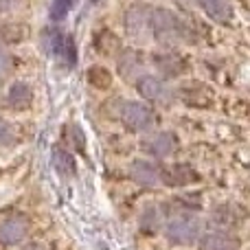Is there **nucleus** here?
<instances>
[{
	"instance_id": "obj_18",
	"label": "nucleus",
	"mask_w": 250,
	"mask_h": 250,
	"mask_svg": "<svg viewBox=\"0 0 250 250\" xmlns=\"http://www.w3.org/2000/svg\"><path fill=\"white\" fill-rule=\"evenodd\" d=\"M68 129L70 134H73V145H75V149L77 151H86V138H83V132H82V127H79V125H68Z\"/></svg>"
},
{
	"instance_id": "obj_4",
	"label": "nucleus",
	"mask_w": 250,
	"mask_h": 250,
	"mask_svg": "<svg viewBox=\"0 0 250 250\" xmlns=\"http://www.w3.org/2000/svg\"><path fill=\"white\" fill-rule=\"evenodd\" d=\"M119 119H121V123L129 132H136V134L149 132L156 125L154 110L147 104H143V101H125L121 110H119Z\"/></svg>"
},
{
	"instance_id": "obj_5",
	"label": "nucleus",
	"mask_w": 250,
	"mask_h": 250,
	"mask_svg": "<svg viewBox=\"0 0 250 250\" xmlns=\"http://www.w3.org/2000/svg\"><path fill=\"white\" fill-rule=\"evenodd\" d=\"M29 233V220L22 213L11 211L0 217V246H20Z\"/></svg>"
},
{
	"instance_id": "obj_13",
	"label": "nucleus",
	"mask_w": 250,
	"mask_h": 250,
	"mask_svg": "<svg viewBox=\"0 0 250 250\" xmlns=\"http://www.w3.org/2000/svg\"><path fill=\"white\" fill-rule=\"evenodd\" d=\"M200 9L217 24H229L233 18V7L229 0H198Z\"/></svg>"
},
{
	"instance_id": "obj_2",
	"label": "nucleus",
	"mask_w": 250,
	"mask_h": 250,
	"mask_svg": "<svg viewBox=\"0 0 250 250\" xmlns=\"http://www.w3.org/2000/svg\"><path fill=\"white\" fill-rule=\"evenodd\" d=\"M149 33L163 44L178 42L187 38V26L173 11L156 7L149 9Z\"/></svg>"
},
{
	"instance_id": "obj_6",
	"label": "nucleus",
	"mask_w": 250,
	"mask_h": 250,
	"mask_svg": "<svg viewBox=\"0 0 250 250\" xmlns=\"http://www.w3.org/2000/svg\"><path fill=\"white\" fill-rule=\"evenodd\" d=\"M160 182L171 189H185L200 182V173L187 163H171L160 167Z\"/></svg>"
},
{
	"instance_id": "obj_15",
	"label": "nucleus",
	"mask_w": 250,
	"mask_h": 250,
	"mask_svg": "<svg viewBox=\"0 0 250 250\" xmlns=\"http://www.w3.org/2000/svg\"><path fill=\"white\" fill-rule=\"evenodd\" d=\"M73 7H75V0H53L51 7H48V18L53 22H62L73 11Z\"/></svg>"
},
{
	"instance_id": "obj_14",
	"label": "nucleus",
	"mask_w": 250,
	"mask_h": 250,
	"mask_svg": "<svg viewBox=\"0 0 250 250\" xmlns=\"http://www.w3.org/2000/svg\"><path fill=\"white\" fill-rule=\"evenodd\" d=\"M53 167H55V171L60 173L62 178H75V173H77L75 156L62 145L53 147Z\"/></svg>"
},
{
	"instance_id": "obj_20",
	"label": "nucleus",
	"mask_w": 250,
	"mask_h": 250,
	"mask_svg": "<svg viewBox=\"0 0 250 250\" xmlns=\"http://www.w3.org/2000/svg\"><path fill=\"white\" fill-rule=\"evenodd\" d=\"M26 250H44L42 246H40V244H31V246L29 248H26Z\"/></svg>"
},
{
	"instance_id": "obj_11",
	"label": "nucleus",
	"mask_w": 250,
	"mask_h": 250,
	"mask_svg": "<svg viewBox=\"0 0 250 250\" xmlns=\"http://www.w3.org/2000/svg\"><path fill=\"white\" fill-rule=\"evenodd\" d=\"M129 178H132L136 185L141 187H156L160 185V167L156 163H151V160H132V165H129Z\"/></svg>"
},
{
	"instance_id": "obj_10",
	"label": "nucleus",
	"mask_w": 250,
	"mask_h": 250,
	"mask_svg": "<svg viewBox=\"0 0 250 250\" xmlns=\"http://www.w3.org/2000/svg\"><path fill=\"white\" fill-rule=\"evenodd\" d=\"M200 250H235L239 246V239L226 229H213L200 235Z\"/></svg>"
},
{
	"instance_id": "obj_8",
	"label": "nucleus",
	"mask_w": 250,
	"mask_h": 250,
	"mask_svg": "<svg viewBox=\"0 0 250 250\" xmlns=\"http://www.w3.org/2000/svg\"><path fill=\"white\" fill-rule=\"evenodd\" d=\"M136 92L145 101H151V104H156V101H167L169 95H171L167 83H165V79L156 77V75H141V77H136Z\"/></svg>"
},
{
	"instance_id": "obj_3",
	"label": "nucleus",
	"mask_w": 250,
	"mask_h": 250,
	"mask_svg": "<svg viewBox=\"0 0 250 250\" xmlns=\"http://www.w3.org/2000/svg\"><path fill=\"white\" fill-rule=\"evenodd\" d=\"M202 235V222L191 213H178L165 224V237L176 246H191Z\"/></svg>"
},
{
	"instance_id": "obj_16",
	"label": "nucleus",
	"mask_w": 250,
	"mask_h": 250,
	"mask_svg": "<svg viewBox=\"0 0 250 250\" xmlns=\"http://www.w3.org/2000/svg\"><path fill=\"white\" fill-rule=\"evenodd\" d=\"M173 202L180 204L178 208H182V213H187V211H198V208L202 207V200H200V195H178Z\"/></svg>"
},
{
	"instance_id": "obj_1",
	"label": "nucleus",
	"mask_w": 250,
	"mask_h": 250,
	"mask_svg": "<svg viewBox=\"0 0 250 250\" xmlns=\"http://www.w3.org/2000/svg\"><path fill=\"white\" fill-rule=\"evenodd\" d=\"M42 51L57 57V60L64 62L70 68L77 64V42H75V38L55 24L46 26L42 31Z\"/></svg>"
},
{
	"instance_id": "obj_19",
	"label": "nucleus",
	"mask_w": 250,
	"mask_h": 250,
	"mask_svg": "<svg viewBox=\"0 0 250 250\" xmlns=\"http://www.w3.org/2000/svg\"><path fill=\"white\" fill-rule=\"evenodd\" d=\"M11 73H13V57L0 48V79L9 77Z\"/></svg>"
},
{
	"instance_id": "obj_7",
	"label": "nucleus",
	"mask_w": 250,
	"mask_h": 250,
	"mask_svg": "<svg viewBox=\"0 0 250 250\" xmlns=\"http://www.w3.org/2000/svg\"><path fill=\"white\" fill-rule=\"evenodd\" d=\"M143 151L151 158H169L178 149V138L171 132H156L143 138Z\"/></svg>"
},
{
	"instance_id": "obj_12",
	"label": "nucleus",
	"mask_w": 250,
	"mask_h": 250,
	"mask_svg": "<svg viewBox=\"0 0 250 250\" xmlns=\"http://www.w3.org/2000/svg\"><path fill=\"white\" fill-rule=\"evenodd\" d=\"M4 104H7V108L16 110V112L31 108V104H33V88L26 82H13L7 90Z\"/></svg>"
},
{
	"instance_id": "obj_17",
	"label": "nucleus",
	"mask_w": 250,
	"mask_h": 250,
	"mask_svg": "<svg viewBox=\"0 0 250 250\" xmlns=\"http://www.w3.org/2000/svg\"><path fill=\"white\" fill-rule=\"evenodd\" d=\"M16 141V134H13V127L4 121L2 117H0V147L4 145H11V143Z\"/></svg>"
},
{
	"instance_id": "obj_9",
	"label": "nucleus",
	"mask_w": 250,
	"mask_h": 250,
	"mask_svg": "<svg viewBox=\"0 0 250 250\" xmlns=\"http://www.w3.org/2000/svg\"><path fill=\"white\" fill-rule=\"evenodd\" d=\"M151 60H154L156 70L160 73V79H176L187 70V62L178 53H171V51L154 53Z\"/></svg>"
}]
</instances>
